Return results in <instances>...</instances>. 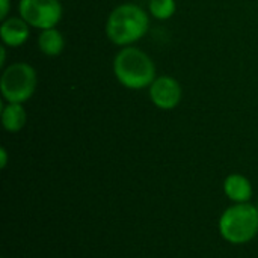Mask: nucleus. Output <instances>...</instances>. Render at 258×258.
Listing matches in <instances>:
<instances>
[{
  "label": "nucleus",
  "mask_w": 258,
  "mask_h": 258,
  "mask_svg": "<svg viewBox=\"0 0 258 258\" xmlns=\"http://www.w3.org/2000/svg\"><path fill=\"white\" fill-rule=\"evenodd\" d=\"M113 73L124 88L133 91L150 88L156 80V65L153 59L141 48L132 45H127L116 53L113 59Z\"/></svg>",
  "instance_id": "f257e3e1"
},
{
  "label": "nucleus",
  "mask_w": 258,
  "mask_h": 258,
  "mask_svg": "<svg viewBox=\"0 0 258 258\" xmlns=\"http://www.w3.org/2000/svg\"><path fill=\"white\" fill-rule=\"evenodd\" d=\"M148 26V14L141 6L122 3L109 14L106 21V35L115 45L127 47L145 36Z\"/></svg>",
  "instance_id": "f03ea898"
},
{
  "label": "nucleus",
  "mask_w": 258,
  "mask_h": 258,
  "mask_svg": "<svg viewBox=\"0 0 258 258\" xmlns=\"http://www.w3.org/2000/svg\"><path fill=\"white\" fill-rule=\"evenodd\" d=\"M219 231L230 243L251 242L258 234V209L249 203L228 207L219 219Z\"/></svg>",
  "instance_id": "7ed1b4c3"
},
{
  "label": "nucleus",
  "mask_w": 258,
  "mask_h": 258,
  "mask_svg": "<svg viewBox=\"0 0 258 258\" xmlns=\"http://www.w3.org/2000/svg\"><path fill=\"white\" fill-rule=\"evenodd\" d=\"M36 71L26 62H14L0 77V91L6 103H26L36 91Z\"/></svg>",
  "instance_id": "20e7f679"
},
{
  "label": "nucleus",
  "mask_w": 258,
  "mask_h": 258,
  "mask_svg": "<svg viewBox=\"0 0 258 258\" xmlns=\"http://www.w3.org/2000/svg\"><path fill=\"white\" fill-rule=\"evenodd\" d=\"M18 12L29 26L41 30L56 27L62 20L59 0H20Z\"/></svg>",
  "instance_id": "39448f33"
},
{
  "label": "nucleus",
  "mask_w": 258,
  "mask_h": 258,
  "mask_svg": "<svg viewBox=\"0 0 258 258\" xmlns=\"http://www.w3.org/2000/svg\"><path fill=\"white\" fill-rule=\"evenodd\" d=\"M181 85L171 76H159L150 86V98L162 110L175 109L181 101Z\"/></svg>",
  "instance_id": "423d86ee"
},
{
  "label": "nucleus",
  "mask_w": 258,
  "mask_h": 258,
  "mask_svg": "<svg viewBox=\"0 0 258 258\" xmlns=\"http://www.w3.org/2000/svg\"><path fill=\"white\" fill-rule=\"evenodd\" d=\"M29 24L21 17H11L2 21L0 38L8 47H20L29 39Z\"/></svg>",
  "instance_id": "0eeeda50"
},
{
  "label": "nucleus",
  "mask_w": 258,
  "mask_h": 258,
  "mask_svg": "<svg viewBox=\"0 0 258 258\" xmlns=\"http://www.w3.org/2000/svg\"><path fill=\"white\" fill-rule=\"evenodd\" d=\"M225 195L236 204L249 203L252 197V184L242 174H231L224 181Z\"/></svg>",
  "instance_id": "6e6552de"
},
{
  "label": "nucleus",
  "mask_w": 258,
  "mask_h": 258,
  "mask_svg": "<svg viewBox=\"0 0 258 258\" xmlns=\"http://www.w3.org/2000/svg\"><path fill=\"white\" fill-rule=\"evenodd\" d=\"M27 121L26 110L21 103H8L2 107V124L6 132H20Z\"/></svg>",
  "instance_id": "1a4fd4ad"
},
{
  "label": "nucleus",
  "mask_w": 258,
  "mask_h": 258,
  "mask_svg": "<svg viewBox=\"0 0 258 258\" xmlns=\"http://www.w3.org/2000/svg\"><path fill=\"white\" fill-rule=\"evenodd\" d=\"M38 47L45 56H57L65 47L63 35L56 27L41 30L38 36Z\"/></svg>",
  "instance_id": "9d476101"
},
{
  "label": "nucleus",
  "mask_w": 258,
  "mask_h": 258,
  "mask_svg": "<svg viewBox=\"0 0 258 258\" xmlns=\"http://www.w3.org/2000/svg\"><path fill=\"white\" fill-rule=\"evenodd\" d=\"M148 9L151 15L157 20H168L177 11L175 0H150Z\"/></svg>",
  "instance_id": "9b49d317"
},
{
  "label": "nucleus",
  "mask_w": 258,
  "mask_h": 258,
  "mask_svg": "<svg viewBox=\"0 0 258 258\" xmlns=\"http://www.w3.org/2000/svg\"><path fill=\"white\" fill-rule=\"evenodd\" d=\"M11 8V0H0V20H6Z\"/></svg>",
  "instance_id": "f8f14e48"
},
{
  "label": "nucleus",
  "mask_w": 258,
  "mask_h": 258,
  "mask_svg": "<svg viewBox=\"0 0 258 258\" xmlns=\"http://www.w3.org/2000/svg\"><path fill=\"white\" fill-rule=\"evenodd\" d=\"M6 165H8V151H6L5 147H2L0 148V168L5 169Z\"/></svg>",
  "instance_id": "ddd939ff"
},
{
  "label": "nucleus",
  "mask_w": 258,
  "mask_h": 258,
  "mask_svg": "<svg viewBox=\"0 0 258 258\" xmlns=\"http://www.w3.org/2000/svg\"><path fill=\"white\" fill-rule=\"evenodd\" d=\"M5 62H6V47L2 45L0 47V67L2 68L5 67Z\"/></svg>",
  "instance_id": "4468645a"
},
{
  "label": "nucleus",
  "mask_w": 258,
  "mask_h": 258,
  "mask_svg": "<svg viewBox=\"0 0 258 258\" xmlns=\"http://www.w3.org/2000/svg\"><path fill=\"white\" fill-rule=\"evenodd\" d=\"M257 209H258V204H257Z\"/></svg>",
  "instance_id": "2eb2a0df"
}]
</instances>
